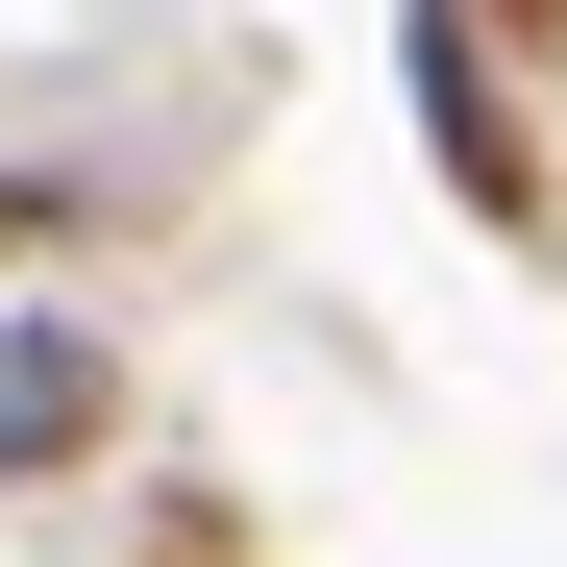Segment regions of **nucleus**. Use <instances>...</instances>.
Segmentation results:
<instances>
[{"label":"nucleus","mask_w":567,"mask_h":567,"mask_svg":"<svg viewBox=\"0 0 567 567\" xmlns=\"http://www.w3.org/2000/svg\"><path fill=\"white\" fill-rule=\"evenodd\" d=\"M543 25H468V0H420V124H444V198L494 223V247H543Z\"/></svg>","instance_id":"f257e3e1"},{"label":"nucleus","mask_w":567,"mask_h":567,"mask_svg":"<svg viewBox=\"0 0 567 567\" xmlns=\"http://www.w3.org/2000/svg\"><path fill=\"white\" fill-rule=\"evenodd\" d=\"M50 223H74V198H50V173H0V247H50Z\"/></svg>","instance_id":"7ed1b4c3"},{"label":"nucleus","mask_w":567,"mask_h":567,"mask_svg":"<svg viewBox=\"0 0 567 567\" xmlns=\"http://www.w3.org/2000/svg\"><path fill=\"white\" fill-rule=\"evenodd\" d=\"M100 444H124V346L74 321V297L0 321V468H100Z\"/></svg>","instance_id":"f03ea898"}]
</instances>
